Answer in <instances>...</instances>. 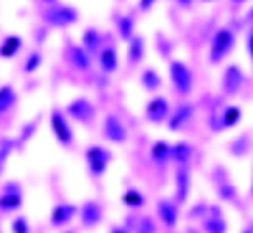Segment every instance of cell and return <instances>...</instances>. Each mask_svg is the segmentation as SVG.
<instances>
[{
  "instance_id": "obj_5",
  "label": "cell",
  "mask_w": 253,
  "mask_h": 233,
  "mask_svg": "<svg viewBox=\"0 0 253 233\" xmlns=\"http://www.w3.org/2000/svg\"><path fill=\"white\" fill-rule=\"evenodd\" d=\"M20 205H23V187L18 183H8L5 190L0 193V210L3 213H15V210H20Z\"/></svg>"
},
{
  "instance_id": "obj_40",
  "label": "cell",
  "mask_w": 253,
  "mask_h": 233,
  "mask_svg": "<svg viewBox=\"0 0 253 233\" xmlns=\"http://www.w3.org/2000/svg\"><path fill=\"white\" fill-rule=\"evenodd\" d=\"M177 3H180V5H185V8H187V5H190V3H193V0H177Z\"/></svg>"
},
{
  "instance_id": "obj_32",
  "label": "cell",
  "mask_w": 253,
  "mask_h": 233,
  "mask_svg": "<svg viewBox=\"0 0 253 233\" xmlns=\"http://www.w3.org/2000/svg\"><path fill=\"white\" fill-rule=\"evenodd\" d=\"M137 233H157L155 221H152L150 216H142V218L137 221Z\"/></svg>"
},
{
  "instance_id": "obj_2",
  "label": "cell",
  "mask_w": 253,
  "mask_h": 233,
  "mask_svg": "<svg viewBox=\"0 0 253 233\" xmlns=\"http://www.w3.org/2000/svg\"><path fill=\"white\" fill-rule=\"evenodd\" d=\"M170 79H172V87L180 96H187L190 92H193V74H190L187 63L172 61L170 63Z\"/></svg>"
},
{
  "instance_id": "obj_14",
  "label": "cell",
  "mask_w": 253,
  "mask_h": 233,
  "mask_svg": "<svg viewBox=\"0 0 253 233\" xmlns=\"http://www.w3.org/2000/svg\"><path fill=\"white\" fill-rule=\"evenodd\" d=\"M193 114H195L193 104H180L175 112H170V117H167L165 122H167V127H170L172 132H177V130H182V127L190 122V117H193Z\"/></svg>"
},
{
  "instance_id": "obj_31",
  "label": "cell",
  "mask_w": 253,
  "mask_h": 233,
  "mask_svg": "<svg viewBox=\"0 0 253 233\" xmlns=\"http://www.w3.org/2000/svg\"><path fill=\"white\" fill-rule=\"evenodd\" d=\"M142 87H144L147 92H157V89H160V76H157V71L147 69V71L142 74Z\"/></svg>"
},
{
  "instance_id": "obj_6",
  "label": "cell",
  "mask_w": 253,
  "mask_h": 233,
  "mask_svg": "<svg viewBox=\"0 0 253 233\" xmlns=\"http://www.w3.org/2000/svg\"><path fill=\"white\" fill-rule=\"evenodd\" d=\"M51 127H53L56 140H58L63 147H71V144H74V132H71L69 119H66V114H63V112L56 109V112L51 114Z\"/></svg>"
},
{
  "instance_id": "obj_42",
  "label": "cell",
  "mask_w": 253,
  "mask_h": 233,
  "mask_svg": "<svg viewBox=\"0 0 253 233\" xmlns=\"http://www.w3.org/2000/svg\"><path fill=\"white\" fill-rule=\"evenodd\" d=\"M46 3H53V0H46Z\"/></svg>"
},
{
  "instance_id": "obj_21",
  "label": "cell",
  "mask_w": 253,
  "mask_h": 233,
  "mask_svg": "<svg viewBox=\"0 0 253 233\" xmlns=\"http://www.w3.org/2000/svg\"><path fill=\"white\" fill-rule=\"evenodd\" d=\"M99 66H101V71L114 74L117 71V51L114 48H104L99 53Z\"/></svg>"
},
{
  "instance_id": "obj_45",
  "label": "cell",
  "mask_w": 253,
  "mask_h": 233,
  "mask_svg": "<svg viewBox=\"0 0 253 233\" xmlns=\"http://www.w3.org/2000/svg\"><path fill=\"white\" fill-rule=\"evenodd\" d=\"M0 233H3V231H0Z\"/></svg>"
},
{
  "instance_id": "obj_35",
  "label": "cell",
  "mask_w": 253,
  "mask_h": 233,
  "mask_svg": "<svg viewBox=\"0 0 253 233\" xmlns=\"http://www.w3.org/2000/svg\"><path fill=\"white\" fill-rule=\"evenodd\" d=\"M205 210H208V205H205V203H198L193 210H190V218H203Z\"/></svg>"
},
{
  "instance_id": "obj_22",
  "label": "cell",
  "mask_w": 253,
  "mask_h": 233,
  "mask_svg": "<svg viewBox=\"0 0 253 233\" xmlns=\"http://www.w3.org/2000/svg\"><path fill=\"white\" fill-rule=\"evenodd\" d=\"M15 101H18V94H15L13 87H3V89H0V114H5L8 109H13Z\"/></svg>"
},
{
  "instance_id": "obj_16",
  "label": "cell",
  "mask_w": 253,
  "mask_h": 233,
  "mask_svg": "<svg viewBox=\"0 0 253 233\" xmlns=\"http://www.w3.org/2000/svg\"><path fill=\"white\" fill-rule=\"evenodd\" d=\"M76 213H79L76 205H71V203H58V205L51 210V223H53L56 228H58V226H66Z\"/></svg>"
},
{
  "instance_id": "obj_41",
  "label": "cell",
  "mask_w": 253,
  "mask_h": 233,
  "mask_svg": "<svg viewBox=\"0 0 253 233\" xmlns=\"http://www.w3.org/2000/svg\"><path fill=\"white\" fill-rule=\"evenodd\" d=\"M243 233H251V228H246V231H243Z\"/></svg>"
},
{
  "instance_id": "obj_28",
  "label": "cell",
  "mask_w": 253,
  "mask_h": 233,
  "mask_svg": "<svg viewBox=\"0 0 253 233\" xmlns=\"http://www.w3.org/2000/svg\"><path fill=\"white\" fill-rule=\"evenodd\" d=\"M142 56H144V38L132 36L129 38V63H137Z\"/></svg>"
},
{
  "instance_id": "obj_34",
  "label": "cell",
  "mask_w": 253,
  "mask_h": 233,
  "mask_svg": "<svg viewBox=\"0 0 253 233\" xmlns=\"http://www.w3.org/2000/svg\"><path fill=\"white\" fill-rule=\"evenodd\" d=\"M41 66V53H31V58L26 61V71L31 74V71H36Z\"/></svg>"
},
{
  "instance_id": "obj_20",
  "label": "cell",
  "mask_w": 253,
  "mask_h": 233,
  "mask_svg": "<svg viewBox=\"0 0 253 233\" xmlns=\"http://www.w3.org/2000/svg\"><path fill=\"white\" fill-rule=\"evenodd\" d=\"M81 48H86V53L101 51V33L94 31V28H89L86 33H84V38H81Z\"/></svg>"
},
{
  "instance_id": "obj_15",
  "label": "cell",
  "mask_w": 253,
  "mask_h": 233,
  "mask_svg": "<svg viewBox=\"0 0 253 233\" xmlns=\"http://www.w3.org/2000/svg\"><path fill=\"white\" fill-rule=\"evenodd\" d=\"M205 221H203V231L205 233H228V223L220 213V208H208L205 210Z\"/></svg>"
},
{
  "instance_id": "obj_1",
  "label": "cell",
  "mask_w": 253,
  "mask_h": 233,
  "mask_svg": "<svg viewBox=\"0 0 253 233\" xmlns=\"http://www.w3.org/2000/svg\"><path fill=\"white\" fill-rule=\"evenodd\" d=\"M43 20L53 28H66L79 20V13L71 5H51L48 10H43Z\"/></svg>"
},
{
  "instance_id": "obj_11",
  "label": "cell",
  "mask_w": 253,
  "mask_h": 233,
  "mask_svg": "<svg viewBox=\"0 0 253 233\" xmlns=\"http://www.w3.org/2000/svg\"><path fill=\"white\" fill-rule=\"evenodd\" d=\"M79 218H81V226L84 228H94V226H99L101 223V216H104V208L96 203V200H86L81 205V210H79Z\"/></svg>"
},
{
  "instance_id": "obj_17",
  "label": "cell",
  "mask_w": 253,
  "mask_h": 233,
  "mask_svg": "<svg viewBox=\"0 0 253 233\" xmlns=\"http://www.w3.org/2000/svg\"><path fill=\"white\" fill-rule=\"evenodd\" d=\"M218 193H220V198L228 200V203H238V190H236L233 183L228 180L225 170H218Z\"/></svg>"
},
{
  "instance_id": "obj_23",
  "label": "cell",
  "mask_w": 253,
  "mask_h": 233,
  "mask_svg": "<svg viewBox=\"0 0 253 233\" xmlns=\"http://www.w3.org/2000/svg\"><path fill=\"white\" fill-rule=\"evenodd\" d=\"M20 46H23V41H20L18 36H8L3 41V46H0V56H3V58H13L20 51Z\"/></svg>"
},
{
  "instance_id": "obj_13",
  "label": "cell",
  "mask_w": 253,
  "mask_h": 233,
  "mask_svg": "<svg viewBox=\"0 0 253 233\" xmlns=\"http://www.w3.org/2000/svg\"><path fill=\"white\" fill-rule=\"evenodd\" d=\"M190 198V167L180 165L177 167V175H175V203H185Z\"/></svg>"
},
{
  "instance_id": "obj_37",
  "label": "cell",
  "mask_w": 253,
  "mask_h": 233,
  "mask_svg": "<svg viewBox=\"0 0 253 233\" xmlns=\"http://www.w3.org/2000/svg\"><path fill=\"white\" fill-rule=\"evenodd\" d=\"M246 48H248V56H251V53H253V36H251V33L246 36Z\"/></svg>"
},
{
  "instance_id": "obj_9",
  "label": "cell",
  "mask_w": 253,
  "mask_h": 233,
  "mask_svg": "<svg viewBox=\"0 0 253 233\" xmlns=\"http://www.w3.org/2000/svg\"><path fill=\"white\" fill-rule=\"evenodd\" d=\"M144 114H147V119H150V122L160 124V122H165L167 117H170V101H167L165 96H152L150 101H147Z\"/></svg>"
},
{
  "instance_id": "obj_10",
  "label": "cell",
  "mask_w": 253,
  "mask_h": 233,
  "mask_svg": "<svg viewBox=\"0 0 253 233\" xmlns=\"http://www.w3.org/2000/svg\"><path fill=\"white\" fill-rule=\"evenodd\" d=\"M104 137H107L109 142H126V127L122 124V119L117 114H107L104 117Z\"/></svg>"
},
{
  "instance_id": "obj_39",
  "label": "cell",
  "mask_w": 253,
  "mask_h": 233,
  "mask_svg": "<svg viewBox=\"0 0 253 233\" xmlns=\"http://www.w3.org/2000/svg\"><path fill=\"white\" fill-rule=\"evenodd\" d=\"M109 233H126V231H124V228H119V226H114V228H112Z\"/></svg>"
},
{
  "instance_id": "obj_30",
  "label": "cell",
  "mask_w": 253,
  "mask_h": 233,
  "mask_svg": "<svg viewBox=\"0 0 253 233\" xmlns=\"http://www.w3.org/2000/svg\"><path fill=\"white\" fill-rule=\"evenodd\" d=\"M122 203L126 208H142L144 205V195L139 193V190H126V193L122 195Z\"/></svg>"
},
{
  "instance_id": "obj_4",
  "label": "cell",
  "mask_w": 253,
  "mask_h": 233,
  "mask_svg": "<svg viewBox=\"0 0 253 233\" xmlns=\"http://www.w3.org/2000/svg\"><path fill=\"white\" fill-rule=\"evenodd\" d=\"M112 162V152L107 147H89L86 150V165H89V173L91 178H101L107 173V167Z\"/></svg>"
},
{
  "instance_id": "obj_36",
  "label": "cell",
  "mask_w": 253,
  "mask_h": 233,
  "mask_svg": "<svg viewBox=\"0 0 253 233\" xmlns=\"http://www.w3.org/2000/svg\"><path fill=\"white\" fill-rule=\"evenodd\" d=\"M155 3H157V0H139V10H150Z\"/></svg>"
},
{
  "instance_id": "obj_12",
  "label": "cell",
  "mask_w": 253,
  "mask_h": 233,
  "mask_svg": "<svg viewBox=\"0 0 253 233\" xmlns=\"http://www.w3.org/2000/svg\"><path fill=\"white\" fill-rule=\"evenodd\" d=\"M157 216H160V221L167 228H175L177 226V218H180V208H177L175 200L162 198V200H157Z\"/></svg>"
},
{
  "instance_id": "obj_27",
  "label": "cell",
  "mask_w": 253,
  "mask_h": 233,
  "mask_svg": "<svg viewBox=\"0 0 253 233\" xmlns=\"http://www.w3.org/2000/svg\"><path fill=\"white\" fill-rule=\"evenodd\" d=\"M18 147V142H13L10 137H3L0 140V173L5 170V162H8V157H10V152Z\"/></svg>"
},
{
  "instance_id": "obj_19",
  "label": "cell",
  "mask_w": 253,
  "mask_h": 233,
  "mask_svg": "<svg viewBox=\"0 0 253 233\" xmlns=\"http://www.w3.org/2000/svg\"><path fill=\"white\" fill-rule=\"evenodd\" d=\"M190 157H193V147L187 142H177V144H170V160H175L177 165H187Z\"/></svg>"
},
{
  "instance_id": "obj_7",
  "label": "cell",
  "mask_w": 253,
  "mask_h": 233,
  "mask_svg": "<svg viewBox=\"0 0 253 233\" xmlns=\"http://www.w3.org/2000/svg\"><path fill=\"white\" fill-rule=\"evenodd\" d=\"M66 114H69V117H74L76 122H84V124H89V122L94 119L96 109H94V104H91L89 99L79 96V99H74V101L69 104V107H66Z\"/></svg>"
},
{
  "instance_id": "obj_8",
  "label": "cell",
  "mask_w": 253,
  "mask_h": 233,
  "mask_svg": "<svg viewBox=\"0 0 253 233\" xmlns=\"http://www.w3.org/2000/svg\"><path fill=\"white\" fill-rule=\"evenodd\" d=\"M243 84H246V74L238 69V66H228L225 74H223V94L225 96H233L243 89Z\"/></svg>"
},
{
  "instance_id": "obj_33",
  "label": "cell",
  "mask_w": 253,
  "mask_h": 233,
  "mask_svg": "<svg viewBox=\"0 0 253 233\" xmlns=\"http://www.w3.org/2000/svg\"><path fill=\"white\" fill-rule=\"evenodd\" d=\"M13 233H31V226H28V221L23 216L13 221Z\"/></svg>"
},
{
  "instance_id": "obj_38",
  "label": "cell",
  "mask_w": 253,
  "mask_h": 233,
  "mask_svg": "<svg viewBox=\"0 0 253 233\" xmlns=\"http://www.w3.org/2000/svg\"><path fill=\"white\" fill-rule=\"evenodd\" d=\"M33 130H36V124H33V122H31V124H28V127H26V132H23V140H28V137H31V135H33Z\"/></svg>"
},
{
  "instance_id": "obj_26",
  "label": "cell",
  "mask_w": 253,
  "mask_h": 233,
  "mask_svg": "<svg viewBox=\"0 0 253 233\" xmlns=\"http://www.w3.org/2000/svg\"><path fill=\"white\" fill-rule=\"evenodd\" d=\"M152 162H157V165H165V162H170V144L167 142H155V147H152Z\"/></svg>"
},
{
  "instance_id": "obj_43",
  "label": "cell",
  "mask_w": 253,
  "mask_h": 233,
  "mask_svg": "<svg viewBox=\"0 0 253 233\" xmlns=\"http://www.w3.org/2000/svg\"><path fill=\"white\" fill-rule=\"evenodd\" d=\"M203 3H210V0H203Z\"/></svg>"
},
{
  "instance_id": "obj_25",
  "label": "cell",
  "mask_w": 253,
  "mask_h": 233,
  "mask_svg": "<svg viewBox=\"0 0 253 233\" xmlns=\"http://www.w3.org/2000/svg\"><path fill=\"white\" fill-rule=\"evenodd\" d=\"M241 117H243V112L238 109V107H228L225 112H223V117H220V130H228V127H233V124H238L241 122Z\"/></svg>"
},
{
  "instance_id": "obj_44",
  "label": "cell",
  "mask_w": 253,
  "mask_h": 233,
  "mask_svg": "<svg viewBox=\"0 0 253 233\" xmlns=\"http://www.w3.org/2000/svg\"><path fill=\"white\" fill-rule=\"evenodd\" d=\"M236 3H241V0H236Z\"/></svg>"
},
{
  "instance_id": "obj_18",
  "label": "cell",
  "mask_w": 253,
  "mask_h": 233,
  "mask_svg": "<svg viewBox=\"0 0 253 233\" xmlns=\"http://www.w3.org/2000/svg\"><path fill=\"white\" fill-rule=\"evenodd\" d=\"M69 61L81 71H86L91 66V58H89L86 48H81V46H69Z\"/></svg>"
},
{
  "instance_id": "obj_3",
  "label": "cell",
  "mask_w": 253,
  "mask_h": 233,
  "mask_svg": "<svg viewBox=\"0 0 253 233\" xmlns=\"http://www.w3.org/2000/svg\"><path fill=\"white\" fill-rule=\"evenodd\" d=\"M233 44H236L233 31H230V28H220L215 33V38H213V46H210V61H213V63L223 61L230 51H233Z\"/></svg>"
},
{
  "instance_id": "obj_24",
  "label": "cell",
  "mask_w": 253,
  "mask_h": 233,
  "mask_svg": "<svg viewBox=\"0 0 253 233\" xmlns=\"http://www.w3.org/2000/svg\"><path fill=\"white\" fill-rule=\"evenodd\" d=\"M117 33H119V38L129 41V38L134 36V20H132L129 15H122V18H117Z\"/></svg>"
},
{
  "instance_id": "obj_29",
  "label": "cell",
  "mask_w": 253,
  "mask_h": 233,
  "mask_svg": "<svg viewBox=\"0 0 253 233\" xmlns=\"http://www.w3.org/2000/svg\"><path fill=\"white\" fill-rule=\"evenodd\" d=\"M248 147H251V137L248 135H241L233 144H230V155H233V157H246L248 155Z\"/></svg>"
}]
</instances>
